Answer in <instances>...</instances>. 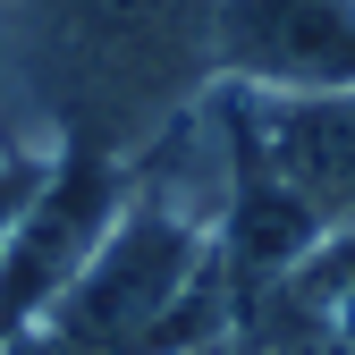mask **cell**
<instances>
[{"label":"cell","instance_id":"277c9868","mask_svg":"<svg viewBox=\"0 0 355 355\" xmlns=\"http://www.w3.org/2000/svg\"><path fill=\"white\" fill-rule=\"evenodd\" d=\"M0 355H85V347H76V338H60L51 322H26L17 338H0Z\"/></svg>","mask_w":355,"mask_h":355},{"label":"cell","instance_id":"6da1fadb","mask_svg":"<svg viewBox=\"0 0 355 355\" xmlns=\"http://www.w3.org/2000/svg\"><path fill=\"white\" fill-rule=\"evenodd\" d=\"M220 85V0H0V144L136 169Z\"/></svg>","mask_w":355,"mask_h":355},{"label":"cell","instance_id":"7a4b0ae2","mask_svg":"<svg viewBox=\"0 0 355 355\" xmlns=\"http://www.w3.org/2000/svg\"><path fill=\"white\" fill-rule=\"evenodd\" d=\"M237 136V169L279 187L313 237H347L355 229V94H237L220 85Z\"/></svg>","mask_w":355,"mask_h":355},{"label":"cell","instance_id":"5b68a950","mask_svg":"<svg viewBox=\"0 0 355 355\" xmlns=\"http://www.w3.org/2000/svg\"><path fill=\"white\" fill-rule=\"evenodd\" d=\"M211 355H229V347H211Z\"/></svg>","mask_w":355,"mask_h":355},{"label":"cell","instance_id":"8992f818","mask_svg":"<svg viewBox=\"0 0 355 355\" xmlns=\"http://www.w3.org/2000/svg\"><path fill=\"white\" fill-rule=\"evenodd\" d=\"M0 153H9V144H0Z\"/></svg>","mask_w":355,"mask_h":355},{"label":"cell","instance_id":"3957f363","mask_svg":"<svg viewBox=\"0 0 355 355\" xmlns=\"http://www.w3.org/2000/svg\"><path fill=\"white\" fill-rule=\"evenodd\" d=\"M220 85L355 94V0H220Z\"/></svg>","mask_w":355,"mask_h":355}]
</instances>
